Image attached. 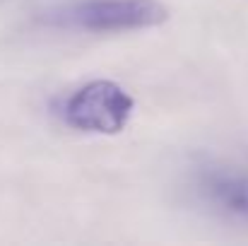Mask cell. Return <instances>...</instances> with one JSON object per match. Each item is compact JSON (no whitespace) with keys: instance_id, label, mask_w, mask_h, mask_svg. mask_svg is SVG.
<instances>
[{"instance_id":"3","label":"cell","mask_w":248,"mask_h":246,"mask_svg":"<svg viewBox=\"0 0 248 246\" xmlns=\"http://www.w3.org/2000/svg\"><path fill=\"white\" fill-rule=\"evenodd\" d=\"M195 198L212 213L248 225V171L222 162H200L188 179Z\"/></svg>"},{"instance_id":"1","label":"cell","mask_w":248,"mask_h":246,"mask_svg":"<svg viewBox=\"0 0 248 246\" xmlns=\"http://www.w3.org/2000/svg\"><path fill=\"white\" fill-rule=\"evenodd\" d=\"M44 19L53 27L92 34L138 32L164 24L169 10L159 0H73L51 7Z\"/></svg>"},{"instance_id":"2","label":"cell","mask_w":248,"mask_h":246,"mask_svg":"<svg viewBox=\"0 0 248 246\" xmlns=\"http://www.w3.org/2000/svg\"><path fill=\"white\" fill-rule=\"evenodd\" d=\"M135 109V99L116 82L89 80L73 89L56 106L61 121L80 133L116 135L121 133Z\"/></svg>"}]
</instances>
